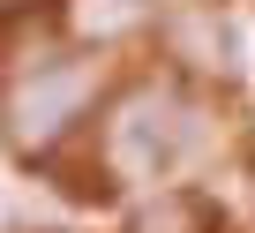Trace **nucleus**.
Returning <instances> with one entry per match:
<instances>
[{"instance_id":"1","label":"nucleus","mask_w":255,"mask_h":233,"mask_svg":"<svg viewBox=\"0 0 255 233\" xmlns=\"http://www.w3.org/2000/svg\"><path fill=\"white\" fill-rule=\"evenodd\" d=\"M98 90V68L90 60H45L38 75H23L8 98H0V136H8L15 151H45L68 136V121L90 105Z\"/></svg>"},{"instance_id":"2","label":"nucleus","mask_w":255,"mask_h":233,"mask_svg":"<svg viewBox=\"0 0 255 233\" xmlns=\"http://www.w3.org/2000/svg\"><path fill=\"white\" fill-rule=\"evenodd\" d=\"M180 143H188V121H173V98H158V90H135L113 121V166L135 173V181L173 173Z\"/></svg>"},{"instance_id":"3","label":"nucleus","mask_w":255,"mask_h":233,"mask_svg":"<svg viewBox=\"0 0 255 233\" xmlns=\"http://www.w3.org/2000/svg\"><path fill=\"white\" fill-rule=\"evenodd\" d=\"M135 233H210V211L195 196H158L150 211H135Z\"/></svg>"},{"instance_id":"4","label":"nucleus","mask_w":255,"mask_h":233,"mask_svg":"<svg viewBox=\"0 0 255 233\" xmlns=\"http://www.w3.org/2000/svg\"><path fill=\"white\" fill-rule=\"evenodd\" d=\"M75 30L83 38H113V30H128V23H135V0H75Z\"/></svg>"},{"instance_id":"5","label":"nucleus","mask_w":255,"mask_h":233,"mask_svg":"<svg viewBox=\"0 0 255 233\" xmlns=\"http://www.w3.org/2000/svg\"><path fill=\"white\" fill-rule=\"evenodd\" d=\"M23 8H38V0H0V15H23Z\"/></svg>"}]
</instances>
